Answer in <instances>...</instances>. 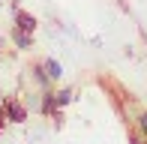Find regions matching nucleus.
I'll use <instances>...</instances> for the list:
<instances>
[{
	"label": "nucleus",
	"mask_w": 147,
	"mask_h": 144,
	"mask_svg": "<svg viewBox=\"0 0 147 144\" xmlns=\"http://www.w3.org/2000/svg\"><path fill=\"white\" fill-rule=\"evenodd\" d=\"M27 105H24L18 96H6L3 99V111H0V117H3L6 123H27Z\"/></svg>",
	"instance_id": "nucleus-1"
},
{
	"label": "nucleus",
	"mask_w": 147,
	"mask_h": 144,
	"mask_svg": "<svg viewBox=\"0 0 147 144\" xmlns=\"http://www.w3.org/2000/svg\"><path fill=\"white\" fill-rule=\"evenodd\" d=\"M12 27H21V30H27V33H36V27H39V18L33 15V12L21 9L18 3H12Z\"/></svg>",
	"instance_id": "nucleus-2"
},
{
	"label": "nucleus",
	"mask_w": 147,
	"mask_h": 144,
	"mask_svg": "<svg viewBox=\"0 0 147 144\" xmlns=\"http://www.w3.org/2000/svg\"><path fill=\"white\" fill-rule=\"evenodd\" d=\"M9 39H12V45H15L18 51H33V45H36L33 33H27V30H21V27H12L9 30Z\"/></svg>",
	"instance_id": "nucleus-3"
},
{
	"label": "nucleus",
	"mask_w": 147,
	"mask_h": 144,
	"mask_svg": "<svg viewBox=\"0 0 147 144\" xmlns=\"http://www.w3.org/2000/svg\"><path fill=\"white\" fill-rule=\"evenodd\" d=\"M30 78L36 81V87H39V90H48V87H54V81L48 78V72H45V66H42V60L30 66Z\"/></svg>",
	"instance_id": "nucleus-4"
},
{
	"label": "nucleus",
	"mask_w": 147,
	"mask_h": 144,
	"mask_svg": "<svg viewBox=\"0 0 147 144\" xmlns=\"http://www.w3.org/2000/svg\"><path fill=\"white\" fill-rule=\"evenodd\" d=\"M42 66H45V72H48V78H51L54 84L63 78V63H60L57 57H42Z\"/></svg>",
	"instance_id": "nucleus-5"
},
{
	"label": "nucleus",
	"mask_w": 147,
	"mask_h": 144,
	"mask_svg": "<svg viewBox=\"0 0 147 144\" xmlns=\"http://www.w3.org/2000/svg\"><path fill=\"white\" fill-rule=\"evenodd\" d=\"M54 96H57V108H66V105L75 102L78 90H75V87H54Z\"/></svg>",
	"instance_id": "nucleus-6"
},
{
	"label": "nucleus",
	"mask_w": 147,
	"mask_h": 144,
	"mask_svg": "<svg viewBox=\"0 0 147 144\" xmlns=\"http://www.w3.org/2000/svg\"><path fill=\"white\" fill-rule=\"evenodd\" d=\"M135 129L141 132V138H144V144H147V108L138 111V117H135Z\"/></svg>",
	"instance_id": "nucleus-7"
},
{
	"label": "nucleus",
	"mask_w": 147,
	"mask_h": 144,
	"mask_svg": "<svg viewBox=\"0 0 147 144\" xmlns=\"http://www.w3.org/2000/svg\"><path fill=\"white\" fill-rule=\"evenodd\" d=\"M3 99H6V96H3V90H0V111H3Z\"/></svg>",
	"instance_id": "nucleus-8"
},
{
	"label": "nucleus",
	"mask_w": 147,
	"mask_h": 144,
	"mask_svg": "<svg viewBox=\"0 0 147 144\" xmlns=\"http://www.w3.org/2000/svg\"><path fill=\"white\" fill-rule=\"evenodd\" d=\"M0 57H3V39H0Z\"/></svg>",
	"instance_id": "nucleus-9"
}]
</instances>
